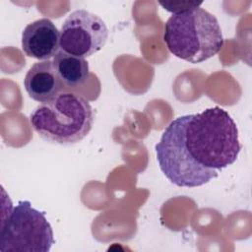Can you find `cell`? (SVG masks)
<instances>
[{
	"label": "cell",
	"mask_w": 252,
	"mask_h": 252,
	"mask_svg": "<svg viewBox=\"0 0 252 252\" xmlns=\"http://www.w3.org/2000/svg\"><path fill=\"white\" fill-rule=\"evenodd\" d=\"M235 122L215 106L172 120L155 150L160 170L179 187L202 186L231 165L241 150Z\"/></svg>",
	"instance_id": "6da1fadb"
},
{
	"label": "cell",
	"mask_w": 252,
	"mask_h": 252,
	"mask_svg": "<svg viewBox=\"0 0 252 252\" xmlns=\"http://www.w3.org/2000/svg\"><path fill=\"white\" fill-rule=\"evenodd\" d=\"M24 86L29 96L38 102H45L54 97L63 89L52 61L45 60L34 63L27 72Z\"/></svg>",
	"instance_id": "52a82bcc"
},
{
	"label": "cell",
	"mask_w": 252,
	"mask_h": 252,
	"mask_svg": "<svg viewBox=\"0 0 252 252\" xmlns=\"http://www.w3.org/2000/svg\"><path fill=\"white\" fill-rule=\"evenodd\" d=\"M108 30L95 14L79 9L65 19L60 30V48L82 58L92 56L106 43Z\"/></svg>",
	"instance_id": "5b68a950"
},
{
	"label": "cell",
	"mask_w": 252,
	"mask_h": 252,
	"mask_svg": "<svg viewBox=\"0 0 252 252\" xmlns=\"http://www.w3.org/2000/svg\"><path fill=\"white\" fill-rule=\"evenodd\" d=\"M158 4L163 7L164 10L171 12L173 14L181 13L187 10L198 8L201 6L202 2L196 1H159Z\"/></svg>",
	"instance_id": "9c48e42d"
},
{
	"label": "cell",
	"mask_w": 252,
	"mask_h": 252,
	"mask_svg": "<svg viewBox=\"0 0 252 252\" xmlns=\"http://www.w3.org/2000/svg\"><path fill=\"white\" fill-rule=\"evenodd\" d=\"M53 243V230L44 213L32 208L29 201H20L3 221L1 252H48Z\"/></svg>",
	"instance_id": "277c9868"
},
{
	"label": "cell",
	"mask_w": 252,
	"mask_h": 252,
	"mask_svg": "<svg viewBox=\"0 0 252 252\" xmlns=\"http://www.w3.org/2000/svg\"><path fill=\"white\" fill-rule=\"evenodd\" d=\"M52 63L65 87H77L89 77V63L85 58L61 50L53 57Z\"/></svg>",
	"instance_id": "ba28073f"
},
{
	"label": "cell",
	"mask_w": 252,
	"mask_h": 252,
	"mask_svg": "<svg viewBox=\"0 0 252 252\" xmlns=\"http://www.w3.org/2000/svg\"><path fill=\"white\" fill-rule=\"evenodd\" d=\"M30 123L43 140L59 145H73L91 131L94 112L85 97L63 90L36 106L30 115Z\"/></svg>",
	"instance_id": "7a4b0ae2"
},
{
	"label": "cell",
	"mask_w": 252,
	"mask_h": 252,
	"mask_svg": "<svg viewBox=\"0 0 252 252\" xmlns=\"http://www.w3.org/2000/svg\"><path fill=\"white\" fill-rule=\"evenodd\" d=\"M163 40L174 56L190 63L213 57L223 45L217 18L201 7L172 14L164 25Z\"/></svg>",
	"instance_id": "3957f363"
},
{
	"label": "cell",
	"mask_w": 252,
	"mask_h": 252,
	"mask_svg": "<svg viewBox=\"0 0 252 252\" xmlns=\"http://www.w3.org/2000/svg\"><path fill=\"white\" fill-rule=\"evenodd\" d=\"M60 47V32L47 18L30 23L22 33V49L29 57L49 60Z\"/></svg>",
	"instance_id": "8992f818"
}]
</instances>
